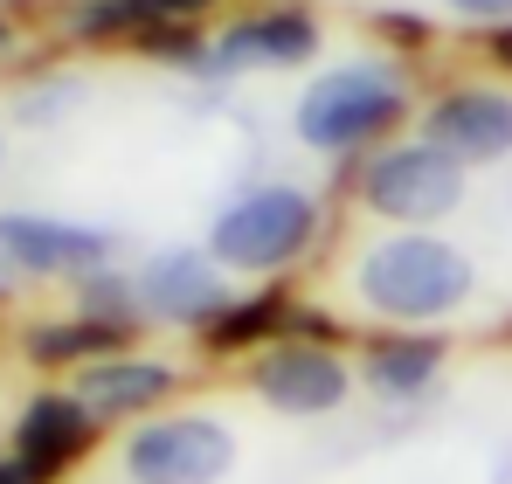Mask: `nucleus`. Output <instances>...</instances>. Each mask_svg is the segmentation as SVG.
<instances>
[{
	"instance_id": "nucleus-1",
	"label": "nucleus",
	"mask_w": 512,
	"mask_h": 484,
	"mask_svg": "<svg viewBox=\"0 0 512 484\" xmlns=\"http://www.w3.org/2000/svg\"><path fill=\"white\" fill-rule=\"evenodd\" d=\"M353 284L381 319H443L471 298V256L450 249L443 236L402 229V236H381L360 256Z\"/></svg>"
},
{
	"instance_id": "nucleus-2",
	"label": "nucleus",
	"mask_w": 512,
	"mask_h": 484,
	"mask_svg": "<svg viewBox=\"0 0 512 484\" xmlns=\"http://www.w3.org/2000/svg\"><path fill=\"white\" fill-rule=\"evenodd\" d=\"M402 111H409V90L388 63H346L298 97V139L319 153H353V146L381 139Z\"/></svg>"
},
{
	"instance_id": "nucleus-3",
	"label": "nucleus",
	"mask_w": 512,
	"mask_h": 484,
	"mask_svg": "<svg viewBox=\"0 0 512 484\" xmlns=\"http://www.w3.org/2000/svg\"><path fill=\"white\" fill-rule=\"evenodd\" d=\"M319 229V208L305 187H256L243 201H229L208 229V256L222 270H284L305 256V242Z\"/></svg>"
},
{
	"instance_id": "nucleus-4",
	"label": "nucleus",
	"mask_w": 512,
	"mask_h": 484,
	"mask_svg": "<svg viewBox=\"0 0 512 484\" xmlns=\"http://www.w3.org/2000/svg\"><path fill=\"white\" fill-rule=\"evenodd\" d=\"M360 194H367V208H374L381 222L423 229V222L457 215V201H464V166L450 160L443 146H429V139H416V146H388V153L367 160Z\"/></svg>"
},
{
	"instance_id": "nucleus-5",
	"label": "nucleus",
	"mask_w": 512,
	"mask_h": 484,
	"mask_svg": "<svg viewBox=\"0 0 512 484\" xmlns=\"http://www.w3.org/2000/svg\"><path fill=\"white\" fill-rule=\"evenodd\" d=\"M229 471H236V429H222L215 415H160L125 443L132 484H222Z\"/></svg>"
},
{
	"instance_id": "nucleus-6",
	"label": "nucleus",
	"mask_w": 512,
	"mask_h": 484,
	"mask_svg": "<svg viewBox=\"0 0 512 484\" xmlns=\"http://www.w3.org/2000/svg\"><path fill=\"white\" fill-rule=\"evenodd\" d=\"M0 249L21 263V277H90L104 270L111 236L84 222H49V215H0Z\"/></svg>"
},
{
	"instance_id": "nucleus-7",
	"label": "nucleus",
	"mask_w": 512,
	"mask_h": 484,
	"mask_svg": "<svg viewBox=\"0 0 512 484\" xmlns=\"http://www.w3.org/2000/svg\"><path fill=\"white\" fill-rule=\"evenodd\" d=\"M429 146H443L450 160H506L512 153V97L506 90H443L423 118Z\"/></svg>"
},
{
	"instance_id": "nucleus-8",
	"label": "nucleus",
	"mask_w": 512,
	"mask_h": 484,
	"mask_svg": "<svg viewBox=\"0 0 512 484\" xmlns=\"http://www.w3.org/2000/svg\"><path fill=\"white\" fill-rule=\"evenodd\" d=\"M256 395L284 415H333L346 402V367L326 353V346H270L263 360L250 367Z\"/></svg>"
},
{
	"instance_id": "nucleus-9",
	"label": "nucleus",
	"mask_w": 512,
	"mask_h": 484,
	"mask_svg": "<svg viewBox=\"0 0 512 484\" xmlns=\"http://www.w3.org/2000/svg\"><path fill=\"white\" fill-rule=\"evenodd\" d=\"M139 305L153 319H173V325L215 319L222 312V263L215 256H194V249H160L139 270Z\"/></svg>"
},
{
	"instance_id": "nucleus-10",
	"label": "nucleus",
	"mask_w": 512,
	"mask_h": 484,
	"mask_svg": "<svg viewBox=\"0 0 512 484\" xmlns=\"http://www.w3.org/2000/svg\"><path fill=\"white\" fill-rule=\"evenodd\" d=\"M215 56L229 70H298L319 56V21L305 7H270V14H250V21H229Z\"/></svg>"
},
{
	"instance_id": "nucleus-11",
	"label": "nucleus",
	"mask_w": 512,
	"mask_h": 484,
	"mask_svg": "<svg viewBox=\"0 0 512 484\" xmlns=\"http://www.w3.org/2000/svg\"><path fill=\"white\" fill-rule=\"evenodd\" d=\"M90 415L77 395H42V402L21 408V422H14V464L28 471L35 484H49L63 464H77L90 443Z\"/></svg>"
},
{
	"instance_id": "nucleus-12",
	"label": "nucleus",
	"mask_w": 512,
	"mask_h": 484,
	"mask_svg": "<svg viewBox=\"0 0 512 484\" xmlns=\"http://www.w3.org/2000/svg\"><path fill=\"white\" fill-rule=\"evenodd\" d=\"M167 395H173L167 360H125V353L90 360L84 381H77V402H84L90 415H139V408L167 402Z\"/></svg>"
},
{
	"instance_id": "nucleus-13",
	"label": "nucleus",
	"mask_w": 512,
	"mask_h": 484,
	"mask_svg": "<svg viewBox=\"0 0 512 484\" xmlns=\"http://www.w3.org/2000/svg\"><path fill=\"white\" fill-rule=\"evenodd\" d=\"M436 367H443L436 339H381L367 353V388L388 395V402H409V395H423L429 381H436Z\"/></svg>"
},
{
	"instance_id": "nucleus-14",
	"label": "nucleus",
	"mask_w": 512,
	"mask_h": 484,
	"mask_svg": "<svg viewBox=\"0 0 512 484\" xmlns=\"http://www.w3.org/2000/svg\"><path fill=\"white\" fill-rule=\"evenodd\" d=\"M118 353V325L70 319V325H35L28 332V360L35 367H70V360H111Z\"/></svg>"
},
{
	"instance_id": "nucleus-15",
	"label": "nucleus",
	"mask_w": 512,
	"mask_h": 484,
	"mask_svg": "<svg viewBox=\"0 0 512 484\" xmlns=\"http://www.w3.org/2000/svg\"><path fill=\"white\" fill-rule=\"evenodd\" d=\"M291 319L284 312V298H256V305H229V312H215L208 319V346L215 353H236V346H256V339H270L277 325Z\"/></svg>"
},
{
	"instance_id": "nucleus-16",
	"label": "nucleus",
	"mask_w": 512,
	"mask_h": 484,
	"mask_svg": "<svg viewBox=\"0 0 512 484\" xmlns=\"http://www.w3.org/2000/svg\"><path fill=\"white\" fill-rule=\"evenodd\" d=\"M132 298H139V284L90 270V284H84V319H97V325H125V319H132Z\"/></svg>"
},
{
	"instance_id": "nucleus-17",
	"label": "nucleus",
	"mask_w": 512,
	"mask_h": 484,
	"mask_svg": "<svg viewBox=\"0 0 512 484\" xmlns=\"http://www.w3.org/2000/svg\"><path fill=\"white\" fill-rule=\"evenodd\" d=\"M125 28H146L139 0H90L77 14V35H125Z\"/></svg>"
},
{
	"instance_id": "nucleus-18",
	"label": "nucleus",
	"mask_w": 512,
	"mask_h": 484,
	"mask_svg": "<svg viewBox=\"0 0 512 484\" xmlns=\"http://www.w3.org/2000/svg\"><path fill=\"white\" fill-rule=\"evenodd\" d=\"M146 49L153 56H194V35L173 28V21H146Z\"/></svg>"
},
{
	"instance_id": "nucleus-19",
	"label": "nucleus",
	"mask_w": 512,
	"mask_h": 484,
	"mask_svg": "<svg viewBox=\"0 0 512 484\" xmlns=\"http://www.w3.org/2000/svg\"><path fill=\"white\" fill-rule=\"evenodd\" d=\"M443 7L464 14V21H499V28L512 21V0H443Z\"/></svg>"
},
{
	"instance_id": "nucleus-20",
	"label": "nucleus",
	"mask_w": 512,
	"mask_h": 484,
	"mask_svg": "<svg viewBox=\"0 0 512 484\" xmlns=\"http://www.w3.org/2000/svg\"><path fill=\"white\" fill-rule=\"evenodd\" d=\"M201 7H215V0H139L146 21H187V14H201Z\"/></svg>"
},
{
	"instance_id": "nucleus-21",
	"label": "nucleus",
	"mask_w": 512,
	"mask_h": 484,
	"mask_svg": "<svg viewBox=\"0 0 512 484\" xmlns=\"http://www.w3.org/2000/svg\"><path fill=\"white\" fill-rule=\"evenodd\" d=\"M14 284H21V263H14V256L0 249V291H14Z\"/></svg>"
},
{
	"instance_id": "nucleus-22",
	"label": "nucleus",
	"mask_w": 512,
	"mask_h": 484,
	"mask_svg": "<svg viewBox=\"0 0 512 484\" xmlns=\"http://www.w3.org/2000/svg\"><path fill=\"white\" fill-rule=\"evenodd\" d=\"M492 56H499V63H506V70H512V21H506V28H499V35H492Z\"/></svg>"
},
{
	"instance_id": "nucleus-23",
	"label": "nucleus",
	"mask_w": 512,
	"mask_h": 484,
	"mask_svg": "<svg viewBox=\"0 0 512 484\" xmlns=\"http://www.w3.org/2000/svg\"><path fill=\"white\" fill-rule=\"evenodd\" d=\"M0 484H35V478H28L21 464H0Z\"/></svg>"
},
{
	"instance_id": "nucleus-24",
	"label": "nucleus",
	"mask_w": 512,
	"mask_h": 484,
	"mask_svg": "<svg viewBox=\"0 0 512 484\" xmlns=\"http://www.w3.org/2000/svg\"><path fill=\"white\" fill-rule=\"evenodd\" d=\"M0 49H7V28H0Z\"/></svg>"
}]
</instances>
